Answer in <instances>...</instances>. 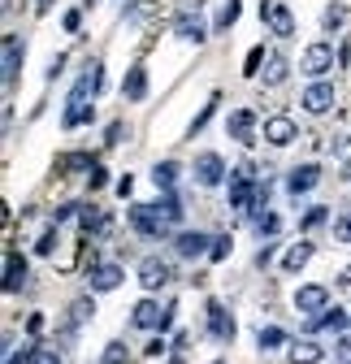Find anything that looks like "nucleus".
<instances>
[{"mask_svg":"<svg viewBox=\"0 0 351 364\" xmlns=\"http://www.w3.org/2000/svg\"><path fill=\"white\" fill-rule=\"evenodd\" d=\"M173 321V308H165L161 312V304L156 299H139L135 304V312H130V326H135V330H165Z\"/></svg>","mask_w":351,"mask_h":364,"instance_id":"nucleus-1","label":"nucleus"},{"mask_svg":"<svg viewBox=\"0 0 351 364\" xmlns=\"http://www.w3.org/2000/svg\"><path fill=\"white\" fill-rule=\"evenodd\" d=\"M139 282H144V291H161V287H169V282H173V264L161 260V256L139 260Z\"/></svg>","mask_w":351,"mask_h":364,"instance_id":"nucleus-2","label":"nucleus"},{"mask_svg":"<svg viewBox=\"0 0 351 364\" xmlns=\"http://www.w3.org/2000/svg\"><path fill=\"white\" fill-rule=\"evenodd\" d=\"M260 18L269 22V31H274L278 39H291V35H295V14L282 5V0H265V5H260Z\"/></svg>","mask_w":351,"mask_h":364,"instance_id":"nucleus-3","label":"nucleus"},{"mask_svg":"<svg viewBox=\"0 0 351 364\" xmlns=\"http://www.w3.org/2000/svg\"><path fill=\"white\" fill-rule=\"evenodd\" d=\"M299 139V126H295V117H286V113H274V117H265V144H274V148H286V144H295Z\"/></svg>","mask_w":351,"mask_h":364,"instance_id":"nucleus-4","label":"nucleus"},{"mask_svg":"<svg viewBox=\"0 0 351 364\" xmlns=\"http://www.w3.org/2000/svg\"><path fill=\"white\" fill-rule=\"evenodd\" d=\"M299 70H303V74H313V78H321L325 70H334V48H330V43H308V48H303Z\"/></svg>","mask_w":351,"mask_h":364,"instance_id":"nucleus-5","label":"nucleus"},{"mask_svg":"<svg viewBox=\"0 0 351 364\" xmlns=\"http://www.w3.org/2000/svg\"><path fill=\"white\" fill-rule=\"evenodd\" d=\"M222 178H226V161L217 152H204L195 161V182H200V187H222Z\"/></svg>","mask_w":351,"mask_h":364,"instance_id":"nucleus-6","label":"nucleus"},{"mask_svg":"<svg viewBox=\"0 0 351 364\" xmlns=\"http://www.w3.org/2000/svg\"><path fill=\"white\" fill-rule=\"evenodd\" d=\"M295 308L308 312V316H317V312L330 308V291H325V287H299V291H295Z\"/></svg>","mask_w":351,"mask_h":364,"instance_id":"nucleus-7","label":"nucleus"},{"mask_svg":"<svg viewBox=\"0 0 351 364\" xmlns=\"http://www.w3.org/2000/svg\"><path fill=\"white\" fill-rule=\"evenodd\" d=\"M299 105L308 109V113H317V117L330 113V105H334V87H330V82H313L308 91H303V100H299Z\"/></svg>","mask_w":351,"mask_h":364,"instance_id":"nucleus-8","label":"nucleus"},{"mask_svg":"<svg viewBox=\"0 0 351 364\" xmlns=\"http://www.w3.org/2000/svg\"><path fill=\"white\" fill-rule=\"evenodd\" d=\"M208 330H212V338H222V343H230L234 338V316L222 308V304H208Z\"/></svg>","mask_w":351,"mask_h":364,"instance_id":"nucleus-9","label":"nucleus"},{"mask_svg":"<svg viewBox=\"0 0 351 364\" xmlns=\"http://www.w3.org/2000/svg\"><path fill=\"white\" fill-rule=\"evenodd\" d=\"M317 182H321V169H317V165H295L291 178H286V191H291V196H303V191H313Z\"/></svg>","mask_w":351,"mask_h":364,"instance_id":"nucleus-10","label":"nucleus"},{"mask_svg":"<svg viewBox=\"0 0 351 364\" xmlns=\"http://www.w3.org/2000/svg\"><path fill=\"white\" fill-rule=\"evenodd\" d=\"M87 282H92V291L122 287V264H92V269H87Z\"/></svg>","mask_w":351,"mask_h":364,"instance_id":"nucleus-11","label":"nucleus"},{"mask_svg":"<svg viewBox=\"0 0 351 364\" xmlns=\"http://www.w3.org/2000/svg\"><path fill=\"white\" fill-rule=\"evenodd\" d=\"M130 225H135L139 235H161V230H165V221L156 217L152 204H135V208H130Z\"/></svg>","mask_w":351,"mask_h":364,"instance_id":"nucleus-12","label":"nucleus"},{"mask_svg":"<svg viewBox=\"0 0 351 364\" xmlns=\"http://www.w3.org/2000/svg\"><path fill=\"white\" fill-rule=\"evenodd\" d=\"M226 130H230V139L252 144V134H256V113H252V109H234L230 122H226Z\"/></svg>","mask_w":351,"mask_h":364,"instance_id":"nucleus-13","label":"nucleus"},{"mask_svg":"<svg viewBox=\"0 0 351 364\" xmlns=\"http://www.w3.org/2000/svg\"><path fill=\"white\" fill-rule=\"evenodd\" d=\"M208 247H212V239H208V235H200V230H183L178 239H173V252L187 256V260H191V256H204Z\"/></svg>","mask_w":351,"mask_h":364,"instance_id":"nucleus-14","label":"nucleus"},{"mask_svg":"<svg viewBox=\"0 0 351 364\" xmlns=\"http://www.w3.org/2000/svg\"><path fill=\"white\" fill-rule=\"evenodd\" d=\"M22 287H26V256L9 252V256H5V291H9V295H18Z\"/></svg>","mask_w":351,"mask_h":364,"instance_id":"nucleus-15","label":"nucleus"},{"mask_svg":"<svg viewBox=\"0 0 351 364\" xmlns=\"http://www.w3.org/2000/svg\"><path fill=\"white\" fill-rule=\"evenodd\" d=\"M18 70H22V39L5 35V87L18 82Z\"/></svg>","mask_w":351,"mask_h":364,"instance_id":"nucleus-16","label":"nucleus"},{"mask_svg":"<svg viewBox=\"0 0 351 364\" xmlns=\"http://www.w3.org/2000/svg\"><path fill=\"white\" fill-rule=\"evenodd\" d=\"M96 91H100V61H87V70H82L70 100H87V96H96Z\"/></svg>","mask_w":351,"mask_h":364,"instance_id":"nucleus-17","label":"nucleus"},{"mask_svg":"<svg viewBox=\"0 0 351 364\" xmlns=\"http://www.w3.org/2000/svg\"><path fill=\"white\" fill-rule=\"evenodd\" d=\"M122 96H126V100H144V96H148V70H144V65H135V70L126 74Z\"/></svg>","mask_w":351,"mask_h":364,"instance_id":"nucleus-18","label":"nucleus"},{"mask_svg":"<svg viewBox=\"0 0 351 364\" xmlns=\"http://www.w3.org/2000/svg\"><path fill=\"white\" fill-rule=\"evenodd\" d=\"M260 74H265V87H282L286 74H291V65H286L282 53H269V57H265V70H260Z\"/></svg>","mask_w":351,"mask_h":364,"instance_id":"nucleus-19","label":"nucleus"},{"mask_svg":"<svg viewBox=\"0 0 351 364\" xmlns=\"http://www.w3.org/2000/svg\"><path fill=\"white\" fill-rule=\"evenodd\" d=\"M347 321H351V316H347L342 308H325L321 316H313V326H317V330H334V334H342Z\"/></svg>","mask_w":351,"mask_h":364,"instance_id":"nucleus-20","label":"nucleus"},{"mask_svg":"<svg viewBox=\"0 0 351 364\" xmlns=\"http://www.w3.org/2000/svg\"><path fill=\"white\" fill-rule=\"evenodd\" d=\"M308 260H313V243H295V247L282 256V269H286V273H299Z\"/></svg>","mask_w":351,"mask_h":364,"instance_id":"nucleus-21","label":"nucleus"},{"mask_svg":"<svg viewBox=\"0 0 351 364\" xmlns=\"http://www.w3.org/2000/svg\"><path fill=\"white\" fill-rule=\"evenodd\" d=\"M321 355H325V347H317V343H295L291 347V364H321Z\"/></svg>","mask_w":351,"mask_h":364,"instance_id":"nucleus-22","label":"nucleus"},{"mask_svg":"<svg viewBox=\"0 0 351 364\" xmlns=\"http://www.w3.org/2000/svg\"><path fill=\"white\" fill-rule=\"evenodd\" d=\"M178 35H183V39H191V43H204V35H208V26H204L200 18H191V14H183V18H178Z\"/></svg>","mask_w":351,"mask_h":364,"instance_id":"nucleus-23","label":"nucleus"},{"mask_svg":"<svg viewBox=\"0 0 351 364\" xmlns=\"http://www.w3.org/2000/svg\"><path fill=\"white\" fill-rule=\"evenodd\" d=\"M152 208H156V217H161L165 225H173V221H183V204H178V200H173V196H165V200H156Z\"/></svg>","mask_w":351,"mask_h":364,"instance_id":"nucleus-24","label":"nucleus"},{"mask_svg":"<svg viewBox=\"0 0 351 364\" xmlns=\"http://www.w3.org/2000/svg\"><path fill=\"white\" fill-rule=\"evenodd\" d=\"M152 182H156L161 191H169L173 182H178V165H173V161H161V165L152 169Z\"/></svg>","mask_w":351,"mask_h":364,"instance_id":"nucleus-25","label":"nucleus"},{"mask_svg":"<svg viewBox=\"0 0 351 364\" xmlns=\"http://www.w3.org/2000/svg\"><path fill=\"white\" fill-rule=\"evenodd\" d=\"M92 312H96L92 295H82V299H74V304H70V321H74V326H82V321H92Z\"/></svg>","mask_w":351,"mask_h":364,"instance_id":"nucleus-26","label":"nucleus"},{"mask_svg":"<svg viewBox=\"0 0 351 364\" xmlns=\"http://www.w3.org/2000/svg\"><path fill=\"white\" fill-rule=\"evenodd\" d=\"M256 343H260V347H265V351H269V347H278V343H286V334H282L278 326H260V330H256Z\"/></svg>","mask_w":351,"mask_h":364,"instance_id":"nucleus-27","label":"nucleus"},{"mask_svg":"<svg viewBox=\"0 0 351 364\" xmlns=\"http://www.w3.org/2000/svg\"><path fill=\"white\" fill-rule=\"evenodd\" d=\"M126 360H130V355H126V343H109L100 364H126Z\"/></svg>","mask_w":351,"mask_h":364,"instance_id":"nucleus-28","label":"nucleus"},{"mask_svg":"<svg viewBox=\"0 0 351 364\" xmlns=\"http://www.w3.org/2000/svg\"><path fill=\"white\" fill-rule=\"evenodd\" d=\"M334 239H338V243H351V213L334 217Z\"/></svg>","mask_w":351,"mask_h":364,"instance_id":"nucleus-29","label":"nucleus"},{"mask_svg":"<svg viewBox=\"0 0 351 364\" xmlns=\"http://www.w3.org/2000/svg\"><path fill=\"white\" fill-rule=\"evenodd\" d=\"M35 252H39V256H53V252H57V230H43L39 243H35Z\"/></svg>","mask_w":351,"mask_h":364,"instance_id":"nucleus-30","label":"nucleus"},{"mask_svg":"<svg viewBox=\"0 0 351 364\" xmlns=\"http://www.w3.org/2000/svg\"><path fill=\"white\" fill-rule=\"evenodd\" d=\"M31 364H61V351L57 347H35V360Z\"/></svg>","mask_w":351,"mask_h":364,"instance_id":"nucleus-31","label":"nucleus"},{"mask_svg":"<svg viewBox=\"0 0 351 364\" xmlns=\"http://www.w3.org/2000/svg\"><path fill=\"white\" fill-rule=\"evenodd\" d=\"M212 109H217V96H212V100H208V105H204V109L195 113V122H191V134H195V130H204V122L212 117Z\"/></svg>","mask_w":351,"mask_h":364,"instance_id":"nucleus-32","label":"nucleus"},{"mask_svg":"<svg viewBox=\"0 0 351 364\" xmlns=\"http://www.w3.org/2000/svg\"><path fill=\"white\" fill-rule=\"evenodd\" d=\"M334 355H338V364H351V334H342L334 343Z\"/></svg>","mask_w":351,"mask_h":364,"instance_id":"nucleus-33","label":"nucleus"},{"mask_svg":"<svg viewBox=\"0 0 351 364\" xmlns=\"http://www.w3.org/2000/svg\"><path fill=\"white\" fill-rule=\"evenodd\" d=\"M325 217H330V208H325V204H317V208H313L308 217H303V230H313V225H321Z\"/></svg>","mask_w":351,"mask_h":364,"instance_id":"nucleus-34","label":"nucleus"},{"mask_svg":"<svg viewBox=\"0 0 351 364\" xmlns=\"http://www.w3.org/2000/svg\"><path fill=\"white\" fill-rule=\"evenodd\" d=\"M208 256H212V260H226V256H230V239H226V235H222V239H212Z\"/></svg>","mask_w":351,"mask_h":364,"instance_id":"nucleus-35","label":"nucleus"},{"mask_svg":"<svg viewBox=\"0 0 351 364\" xmlns=\"http://www.w3.org/2000/svg\"><path fill=\"white\" fill-rule=\"evenodd\" d=\"M165 351H169V347H165V338H152V343L144 347V355H148V360H161Z\"/></svg>","mask_w":351,"mask_h":364,"instance_id":"nucleus-36","label":"nucleus"},{"mask_svg":"<svg viewBox=\"0 0 351 364\" xmlns=\"http://www.w3.org/2000/svg\"><path fill=\"white\" fill-rule=\"evenodd\" d=\"M260 61H265V48H252L247 53V74H260Z\"/></svg>","mask_w":351,"mask_h":364,"instance_id":"nucleus-37","label":"nucleus"},{"mask_svg":"<svg viewBox=\"0 0 351 364\" xmlns=\"http://www.w3.org/2000/svg\"><path fill=\"white\" fill-rule=\"evenodd\" d=\"M239 22V0H230V5L222 9V26H234Z\"/></svg>","mask_w":351,"mask_h":364,"instance_id":"nucleus-38","label":"nucleus"},{"mask_svg":"<svg viewBox=\"0 0 351 364\" xmlns=\"http://www.w3.org/2000/svg\"><path fill=\"white\" fill-rule=\"evenodd\" d=\"M31 360H35V347H22V351H14L5 364H31Z\"/></svg>","mask_w":351,"mask_h":364,"instance_id":"nucleus-39","label":"nucleus"},{"mask_svg":"<svg viewBox=\"0 0 351 364\" xmlns=\"http://www.w3.org/2000/svg\"><path fill=\"white\" fill-rule=\"evenodd\" d=\"M256 225H260V235H274V230H278V217H260Z\"/></svg>","mask_w":351,"mask_h":364,"instance_id":"nucleus-40","label":"nucleus"},{"mask_svg":"<svg viewBox=\"0 0 351 364\" xmlns=\"http://www.w3.org/2000/svg\"><path fill=\"white\" fill-rule=\"evenodd\" d=\"M61 65H65V57H53V61H48V70H43V78H57V74H61Z\"/></svg>","mask_w":351,"mask_h":364,"instance_id":"nucleus-41","label":"nucleus"},{"mask_svg":"<svg viewBox=\"0 0 351 364\" xmlns=\"http://www.w3.org/2000/svg\"><path fill=\"white\" fill-rule=\"evenodd\" d=\"M130 187H135V178H130V173H126V178H117V196H130Z\"/></svg>","mask_w":351,"mask_h":364,"instance_id":"nucleus-42","label":"nucleus"},{"mask_svg":"<svg viewBox=\"0 0 351 364\" xmlns=\"http://www.w3.org/2000/svg\"><path fill=\"white\" fill-rule=\"evenodd\" d=\"M78 26H82V14H78V9H74V14H65V31H78Z\"/></svg>","mask_w":351,"mask_h":364,"instance_id":"nucleus-43","label":"nucleus"},{"mask_svg":"<svg viewBox=\"0 0 351 364\" xmlns=\"http://www.w3.org/2000/svg\"><path fill=\"white\" fill-rule=\"evenodd\" d=\"M87 182H92V187H104V169H100V165H92V178H87Z\"/></svg>","mask_w":351,"mask_h":364,"instance_id":"nucleus-44","label":"nucleus"},{"mask_svg":"<svg viewBox=\"0 0 351 364\" xmlns=\"http://www.w3.org/2000/svg\"><path fill=\"white\" fill-rule=\"evenodd\" d=\"M338 282H347V287H351V264H347V269H342V278H338Z\"/></svg>","mask_w":351,"mask_h":364,"instance_id":"nucleus-45","label":"nucleus"},{"mask_svg":"<svg viewBox=\"0 0 351 364\" xmlns=\"http://www.w3.org/2000/svg\"><path fill=\"white\" fill-rule=\"evenodd\" d=\"M173 364H178V360H173Z\"/></svg>","mask_w":351,"mask_h":364,"instance_id":"nucleus-46","label":"nucleus"}]
</instances>
